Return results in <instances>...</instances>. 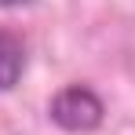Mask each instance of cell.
Wrapping results in <instances>:
<instances>
[{"instance_id":"obj_1","label":"cell","mask_w":135,"mask_h":135,"mask_svg":"<svg viewBox=\"0 0 135 135\" xmlns=\"http://www.w3.org/2000/svg\"><path fill=\"white\" fill-rule=\"evenodd\" d=\"M47 113H51V120H55L62 132L84 135V132H95V128L102 124L106 106H102V99H99L91 88H84V84H69V88H62L55 99H51Z\"/></svg>"},{"instance_id":"obj_2","label":"cell","mask_w":135,"mask_h":135,"mask_svg":"<svg viewBox=\"0 0 135 135\" xmlns=\"http://www.w3.org/2000/svg\"><path fill=\"white\" fill-rule=\"evenodd\" d=\"M26 69V47L15 33L0 29V91H11L18 80H22Z\"/></svg>"},{"instance_id":"obj_3","label":"cell","mask_w":135,"mask_h":135,"mask_svg":"<svg viewBox=\"0 0 135 135\" xmlns=\"http://www.w3.org/2000/svg\"><path fill=\"white\" fill-rule=\"evenodd\" d=\"M22 4H29V0H0V7H22Z\"/></svg>"}]
</instances>
